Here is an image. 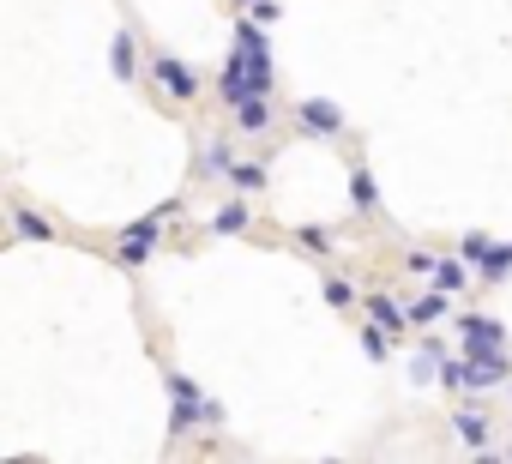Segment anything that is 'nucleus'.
<instances>
[{
    "label": "nucleus",
    "instance_id": "f257e3e1",
    "mask_svg": "<svg viewBox=\"0 0 512 464\" xmlns=\"http://www.w3.org/2000/svg\"><path fill=\"white\" fill-rule=\"evenodd\" d=\"M175 211H181V205H175V199H163L157 211H145L139 223H127V229H121V242H115V260H121V266H145V260L157 254V242H163V223H169Z\"/></svg>",
    "mask_w": 512,
    "mask_h": 464
},
{
    "label": "nucleus",
    "instance_id": "f03ea898",
    "mask_svg": "<svg viewBox=\"0 0 512 464\" xmlns=\"http://www.w3.org/2000/svg\"><path fill=\"white\" fill-rule=\"evenodd\" d=\"M163 386H169V428H175V434H193L199 422H217V416H223V410H217V404L199 392V380H187V374H169Z\"/></svg>",
    "mask_w": 512,
    "mask_h": 464
},
{
    "label": "nucleus",
    "instance_id": "7ed1b4c3",
    "mask_svg": "<svg viewBox=\"0 0 512 464\" xmlns=\"http://www.w3.org/2000/svg\"><path fill=\"white\" fill-rule=\"evenodd\" d=\"M151 85L163 97H175V103H193L199 97V73L187 61H175V55H151Z\"/></svg>",
    "mask_w": 512,
    "mask_h": 464
},
{
    "label": "nucleus",
    "instance_id": "20e7f679",
    "mask_svg": "<svg viewBox=\"0 0 512 464\" xmlns=\"http://www.w3.org/2000/svg\"><path fill=\"white\" fill-rule=\"evenodd\" d=\"M296 127L314 133V139H338V133H344V109L326 103V97H302V103H296Z\"/></svg>",
    "mask_w": 512,
    "mask_h": 464
},
{
    "label": "nucleus",
    "instance_id": "39448f33",
    "mask_svg": "<svg viewBox=\"0 0 512 464\" xmlns=\"http://www.w3.org/2000/svg\"><path fill=\"white\" fill-rule=\"evenodd\" d=\"M464 260L482 266L488 284H506V272H512V248H500V242H488V236H464Z\"/></svg>",
    "mask_w": 512,
    "mask_h": 464
},
{
    "label": "nucleus",
    "instance_id": "423d86ee",
    "mask_svg": "<svg viewBox=\"0 0 512 464\" xmlns=\"http://www.w3.org/2000/svg\"><path fill=\"white\" fill-rule=\"evenodd\" d=\"M458 332H464V350H470V356H500V350H506V326L488 320V314H470Z\"/></svg>",
    "mask_w": 512,
    "mask_h": 464
},
{
    "label": "nucleus",
    "instance_id": "0eeeda50",
    "mask_svg": "<svg viewBox=\"0 0 512 464\" xmlns=\"http://www.w3.org/2000/svg\"><path fill=\"white\" fill-rule=\"evenodd\" d=\"M13 236H19V242H61V236H55V223H49L43 211H31V205L13 211Z\"/></svg>",
    "mask_w": 512,
    "mask_h": 464
},
{
    "label": "nucleus",
    "instance_id": "6e6552de",
    "mask_svg": "<svg viewBox=\"0 0 512 464\" xmlns=\"http://www.w3.org/2000/svg\"><path fill=\"white\" fill-rule=\"evenodd\" d=\"M109 73H115L121 85L139 73V37H133V31H121V37H115V49H109Z\"/></svg>",
    "mask_w": 512,
    "mask_h": 464
},
{
    "label": "nucleus",
    "instance_id": "1a4fd4ad",
    "mask_svg": "<svg viewBox=\"0 0 512 464\" xmlns=\"http://www.w3.org/2000/svg\"><path fill=\"white\" fill-rule=\"evenodd\" d=\"M452 428H458V440H464L470 452H488V446H494V428H488V416H476V410H464Z\"/></svg>",
    "mask_w": 512,
    "mask_h": 464
},
{
    "label": "nucleus",
    "instance_id": "9d476101",
    "mask_svg": "<svg viewBox=\"0 0 512 464\" xmlns=\"http://www.w3.org/2000/svg\"><path fill=\"white\" fill-rule=\"evenodd\" d=\"M235 127H241V133H266V127H272V97H247V103L235 109Z\"/></svg>",
    "mask_w": 512,
    "mask_h": 464
},
{
    "label": "nucleus",
    "instance_id": "9b49d317",
    "mask_svg": "<svg viewBox=\"0 0 512 464\" xmlns=\"http://www.w3.org/2000/svg\"><path fill=\"white\" fill-rule=\"evenodd\" d=\"M368 314H374V320H380V326H386L392 338H398V332L410 326V308H398L392 296H368Z\"/></svg>",
    "mask_w": 512,
    "mask_h": 464
},
{
    "label": "nucleus",
    "instance_id": "f8f14e48",
    "mask_svg": "<svg viewBox=\"0 0 512 464\" xmlns=\"http://www.w3.org/2000/svg\"><path fill=\"white\" fill-rule=\"evenodd\" d=\"M350 205H356V211H374V205H380V187H374L368 169H350Z\"/></svg>",
    "mask_w": 512,
    "mask_h": 464
},
{
    "label": "nucleus",
    "instance_id": "ddd939ff",
    "mask_svg": "<svg viewBox=\"0 0 512 464\" xmlns=\"http://www.w3.org/2000/svg\"><path fill=\"white\" fill-rule=\"evenodd\" d=\"M446 320V290H428L422 302H410V326H434Z\"/></svg>",
    "mask_w": 512,
    "mask_h": 464
},
{
    "label": "nucleus",
    "instance_id": "4468645a",
    "mask_svg": "<svg viewBox=\"0 0 512 464\" xmlns=\"http://www.w3.org/2000/svg\"><path fill=\"white\" fill-rule=\"evenodd\" d=\"M428 278H434V290H446V296H452V290H464V260H434V272H428Z\"/></svg>",
    "mask_w": 512,
    "mask_h": 464
},
{
    "label": "nucleus",
    "instance_id": "2eb2a0df",
    "mask_svg": "<svg viewBox=\"0 0 512 464\" xmlns=\"http://www.w3.org/2000/svg\"><path fill=\"white\" fill-rule=\"evenodd\" d=\"M241 229H247V205H223L211 217V236H241Z\"/></svg>",
    "mask_w": 512,
    "mask_h": 464
},
{
    "label": "nucleus",
    "instance_id": "dca6fc26",
    "mask_svg": "<svg viewBox=\"0 0 512 464\" xmlns=\"http://www.w3.org/2000/svg\"><path fill=\"white\" fill-rule=\"evenodd\" d=\"M229 181H235L241 193H260V187H266V169H260V163H229Z\"/></svg>",
    "mask_w": 512,
    "mask_h": 464
},
{
    "label": "nucleus",
    "instance_id": "f3484780",
    "mask_svg": "<svg viewBox=\"0 0 512 464\" xmlns=\"http://www.w3.org/2000/svg\"><path fill=\"white\" fill-rule=\"evenodd\" d=\"M296 248L302 254H332V236H326L320 223H308V229H296Z\"/></svg>",
    "mask_w": 512,
    "mask_h": 464
},
{
    "label": "nucleus",
    "instance_id": "a211bd4d",
    "mask_svg": "<svg viewBox=\"0 0 512 464\" xmlns=\"http://www.w3.org/2000/svg\"><path fill=\"white\" fill-rule=\"evenodd\" d=\"M362 350H368V362H386V350H392V344H386V326H380V320L362 332Z\"/></svg>",
    "mask_w": 512,
    "mask_h": 464
},
{
    "label": "nucleus",
    "instance_id": "6ab92c4d",
    "mask_svg": "<svg viewBox=\"0 0 512 464\" xmlns=\"http://www.w3.org/2000/svg\"><path fill=\"white\" fill-rule=\"evenodd\" d=\"M229 163H235V151H229L223 139H211V145H205V169H217V175H229Z\"/></svg>",
    "mask_w": 512,
    "mask_h": 464
},
{
    "label": "nucleus",
    "instance_id": "aec40b11",
    "mask_svg": "<svg viewBox=\"0 0 512 464\" xmlns=\"http://www.w3.org/2000/svg\"><path fill=\"white\" fill-rule=\"evenodd\" d=\"M326 302H332V308H350V302H356V284H350V278H326Z\"/></svg>",
    "mask_w": 512,
    "mask_h": 464
},
{
    "label": "nucleus",
    "instance_id": "412c9836",
    "mask_svg": "<svg viewBox=\"0 0 512 464\" xmlns=\"http://www.w3.org/2000/svg\"><path fill=\"white\" fill-rule=\"evenodd\" d=\"M247 19H260V25H272V19H278V0H253V7H247Z\"/></svg>",
    "mask_w": 512,
    "mask_h": 464
},
{
    "label": "nucleus",
    "instance_id": "4be33fe9",
    "mask_svg": "<svg viewBox=\"0 0 512 464\" xmlns=\"http://www.w3.org/2000/svg\"><path fill=\"white\" fill-rule=\"evenodd\" d=\"M241 7H253V0H241Z\"/></svg>",
    "mask_w": 512,
    "mask_h": 464
}]
</instances>
